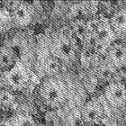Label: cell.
<instances>
[{
	"mask_svg": "<svg viewBox=\"0 0 126 126\" xmlns=\"http://www.w3.org/2000/svg\"><path fill=\"white\" fill-rule=\"evenodd\" d=\"M25 126H45V125H42V124H29Z\"/></svg>",
	"mask_w": 126,
	"mask_h": 126,
	"instance_id": "14",
	"label": "cell"
},
{
	"mask_svg": "<svg viewBox=\"0 0 126 126\" xmlns=\"http://www.w3.org/2000/svg\"><path fill=\"white\" fill-rule=\"evenodd\" d=\"M62 66V62L57 57L50 54L45 59L42 65V69L45 77H58L61 72Z\"/></svg>",
	"mask_w": 126,
	"mask_h": 126,
	"instance_id": "11",
	"label": "cell"
},
{
	"mask_svg": "<svg viewBox=\"0 0 126 126\" xmlns=\"http://www.w3.org/2000/svg\"><path fill=\"white\" fill-rule=\"evenodd\" d=\"M105 97L113 108L119 109L126 105V87L120 81H111L105 87Z\"/></svg>",
	"mask_w": 126,
	"mask_h": 126,
	"instance_id": "4",
	"label": "cell"
},
{
	"mask_svg": "<svg viewBox=\"0 0 126 126\" xmlns=\"http://www.w3.org/2000/svg\"><path fill=\"white\" fill-rule=\"evenodd\" d=\"M71 29H72L73 33L80 40L83 39L87 34V32H89L87 22L79 18H77L72 21V23H71Z\"/></svg>",
	"mask_w": 126,
	"mask_h": 126,
	"instance_id": "12",
	"label": "cell"
},
{
	"mask_svg": "<svg viewBox=\"0 0 126 126\" xmlns=\"http://www.w3.org/2000/svg\"><path fill=\"white\" fill-rule=\"evenodd\" d=\"M109 24L117 38L126 35V8H120L113 14Z\"/></svg>",
	"mask_w": 126,
	"mask_h": 126,
	"instance_id": "9",
	"label": "cell"
},
{
	"mask_svg": "<svg viewBox=\"0 0 126 126\" xmlns=\"http://www.w3.org/2000/svg\"><path fill=\"white\" fill-rule=\"evenodd\" d=\"M97 126H104V125H101V124H100V125H97Z\"/></svg>",
	"mask_w": 126,
	"mask_h": 126,
	"instance_id": "16",
	"label": "cell"
},
{
	"mask_svg": "<svg viewBox=\"0 0 126 126\" xmlns=\"http://www.w3.org/2000/svg\"><path fill=\"white\" fill-rule=\"evenodd\" d=\"M5 81L8 84V86L13 87L14 89H21L24 87V85L26 83V77L16 67V65L11 70L5 72Z\"/></svg>",
	"mask_w": 126,
	"mask_h": 126,
	"instance_id": "10",
	"label": "cell"
},
{
	"mask_svg": "<svg viewBox=\"0 0 126 126\" xmlns=\"http://www.w3.org/2000/svg\"><path fill=\"white\" fill-rule=\"evenodd\" d=\"M105 117L102 104L95 99L88 100L80 109V119L86 126L100 125Z\"/></svg>",
	"mask_w": 126,
	"mask_h": 126,
	"instance_id": "3",
	"label": "cell"
},
{
	"mask_svg": "<svg viewBox=\"0 0 126 126\" xmlns=\"http://www.w3.org/2000/svg\"><path fill=\"white\" fill-rule=\"evenodd\" d=\"M40 100L50 110L63 107L68 102V88L58 77H45L38 87Z\"/></svg>",
	"mask_w": 126,
	"mask_h": 126,
	"instance_id": "1",
	"label": "cell"
},
{
	"mask_svg": "<svg viewBox=\"0 0 126 126\" xmlns=\"http://www.w3.org/2000/svg\"><path fill=\"white\" fill-rule=\"evenodd\" d=\"M0 126H6V125H4V124H0Z\"/></svg>",
	"mask_w": 126,
	"mask_h": 126,
	"instance_id": "15",
	"label": "cell"
},
{
	"mask_svg": "<svg viewBox=\"0 0 126 126\" xmlns=\"http://www.w3.org/2000/svg\"><path fill=\"white\" fill-rule=\"evenodd\" d=\"M16 51L10 45L0 46V71L7 72L16 65Z\"/></svg>",
	"mask_w": 126,
	"mask_h": 126,
	"instance_id": "8",
	"label": "cell"
},
{
	"mask_svg": "<svg viewBox=\"0 0 126 126\" xmlns=\"http://www.w3.org/2000/svg\"><path fill=\"white\" fill-rule=\"evenodd\" d=\"M15 95L10 90L0 88V106L9 107L15 102Z\"/></svg>",
	"mask_w": 126,
	"mask_h": 126,
	"instance_id": "13",
	"label": "cell"
},
{
	"mask_svg": "<svg viewBox=\"0 0 126 126\" xmlns=\"http://www.w3.org/2000/svg\"><path fill=\"white\" fill-rule=\"evenodd\" d=\"M106 61L114 69L126 67V43L116 41L108 47L105 54Z\"/></svg>",
	"mask_w": 126,
	"mask_h": 126,
	"instance_id": "5",
	"label": "cell"
},
{
	"mask_svg": "<svg viewBox=\"0 0 126 126\" xmlns=\"http://www.w3.org/2000/svg\"><path fill=\"white\" fill-rule=\"evenodd\" d=\"M50 52L62 62L63 65L70 66L77 60L76 47L73 41L62 32H55L51 37Z\"/></svg>",
	"mask_w": 126,
	"mask_h": 126,
	"instance_id": "2",
	"label": "cell"
},
{
	"mask_svg": "<svg viewBox=\"0 0 126 126\" xmlns=\"http://www.w3.org/2000/svg\"><path fill=\"white\" fill-rule=\"evenodd\" d=\"M11 19L14 26L24 29L29 26L33 20L32 8L27 3L20 2L18 6L11 13Z\"/></svg>",
	"mask_w": 126,
	"mask_h": 126,
	"instance_id": "6",
	"label": "cell"
},
{
	"mask_svg": "<svg viewBox=\"0 0 126 126\" xmlns=\"http://www.w3.org/2000/svg\"><path fill=\"white\" fill-rule=\"evenodd\" d=\"M89 31L94 32L96 37L100 42H105V44L110 46L113 42L117 41V36L113 32V29L111 28L109 21H97L94 25H89L88 24Z\"/></svg>",
	"mask_w": 126,
	"mask_h": 126,
	"instance_id": "7",
	"label": "cell"
}]
</instances>
